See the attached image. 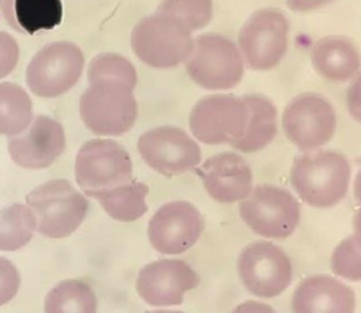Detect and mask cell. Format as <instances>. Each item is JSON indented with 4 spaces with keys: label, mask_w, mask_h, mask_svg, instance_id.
Segmentation results:
<instances>
[{
    "label": "cell",
    "mask_w": 361,
    "mask_h": 313,
    "mask_svg": "<svg viewBox=\"0 0 361 313\" xmlns=\"http://www.w3.org/2000/svg\"><path fill=\"white\" fill-rule=\"evenodd\" d=\"M185 68L191 80L207 90L233 88L244 74L243 59L235 42L219 34L193 40Z\"/></svg>",
    "instance_id": "cell-5"
},
{
    "label": "cell",
    "mask_w": 361,
    "mask_h": 313,
    "mask_svg": "<svg viewBox=\"0 0 361 313\" xmlns=\"http://www.w3.org/2000/svg\"><path fill=\"white\" fill-rule=\"evenodd\" d=\"M336 113L324 97L302 94L286 106L282 117L288 140L304 152L317 150L330 142L336 130Z\"/></svg>",
    "instance_id": "cell-10"
},
{
    "label": "cell",
    "mask_w": 361,
    "mask_h": 313,
    "mask_svg": "<svg viewBox=\"0 0 361 313\" xmlns=\"http://www.w3.org/2000/svg\"><path fill=\"white\" fill-rule=\"evenodd\" d=\"M238 271L247 290L263 298L279 296L293 278L292 264L286 252L265 241L250 244L242 250Z\"/></svg>",
    "instance_id": "cell-12"
},
{
    "label": "cell",
    "mask_w": 361,
    "mask_h": 313,
    "mask_svg": "<svg viewBox=\"0 0 361 313\" xmlns=\"http://www.w3.org/2000/svg\"><path fill=\"white\" fill-rule=\"evenodd\" d=\"M134 89L121 80L92 82L80 97L84 124L99 136H122L130 130L138 115Z\"/></svg>",
    "instance_id": "cell-2"
},
{
    "label": "cell",
    "mask_w": 361,
    "mask_h": 313,
    "mask_svg": "<svg viewBox=\"0 0 361 313\" xmlns=\"http://www.w3.org/2000/svg\"><path fill=\"white\" fill-rule=\"evenodd\" d=\"M36 230L33 211L13 204L0 209V250L16 252L30 243Z\"/></svg>",
    "instance_id": "cell-23"
},
{
    "label": "cell",
    "mask_w": 361,
    "mask_h": 313,
    "mask_svg": "<svg viewBox=\"0 0 361 313\" xmlns=\"http://www.w3.org/2000/svg\"><path fill=\"white\" fill-rule=\"evenodd\" d=\"M242 99L249 109V121L242 138L230 145L240 152H257L277 135V109L271 101L259 94H247Z\"/></svg>",
    "instance_id": "cell-20"
},
{
    "label": "cell",
    "mask_w": 361,
    "mask_h": 313,
    "mask_svg": "<svg viewBox=\"0 0 361 313\" xmlns=\"http://www.w3.org/2000/svg\"><path fill=\"white\" fill-rule=\"evenodd\" d=\"M203 231V218L189 202L165 204L149 223V240L153 247L166 255H179L192 247Z\"/></svg>",
    "instance_id": "cell-14"
},
{
    "label": "cell",
    "mask_w": 361,
    "mask_h": 313,
    "mask_svg": "<svg viewBox=\"0 0 361 313\" xmlns=\"http://www.w3.org/2000/svg\"><path fill=\"white\" fill-rule=\"evenodd\" d=\"M195 171L207 193L219 203H235L251 193L253 173L247 161L235 153L214 155Z\"/></svg>",
    "instance_id": "cell-17"
},
{
    "label": "cell",
    "mask_w": 361,
    "mask_h": 313,
    "mask_svg": "<svg viewBox=\"0 0 361 313\" xmlns=\"http://www.w3.org/2000/svg\"><path fill=\"white\" fill-rule=\"evenodd\" d=\"M84 66V54L75 44L51 42L42 48L28 64L26 84L40 98H56L75 86Z\"/></svg>",
    "instance_id": "cell-7"
},
{
    "label": "cell",
    "mask_w": 361,
    "mask_h": 313,
    "mask_svg": "<svg viewBox=\"0 0 361 313\" xmlns=\"http://www.w3.org/2000/svg\"><path fill=\"white\" fill-rule=\"evenodd\" d=\"M113 80L126 82L135 88L138 82L136 68L124 56L116 54H102L92 59L88 68V82Z\"/></svg>",
    "instance_id": "cell-26"
},
{
    "label": "cell",
    "mask_w": 361,
    "mask_h": 313,
    "mask_svg": "<svg viewBox=\"0 0 361 313\" xmlns=\"http://www.w3.org/2000/svg\"><path fill=\"white\" fill-rule=\"evenodd\" d=\"M199 283L197 272L183 260L163 259L143 266L136 288L150 306H179L185 293L197 288Z\"/></svg>",
    "instance_id": "cell-16"
},
{
    "label": "cell",
    "mask_w": 361,
    "mask_h": 313,
    "mask_svg": "<svg viewBox=\"0 0 361 313\" xmlns=\"http://www.w3.org/2000/svg\"><path fill=\"white\" fill-rule=\"evenodd\" d=\"M33 121V102L22 87L0 82V135L17 136Z\"/></svg>",
    "instance_id": "cell-22"
},
{
    "label": "cell",
    "mask_w": 361,
    "mask_h": 313,
    "mask_svg": "<svg viewBox=\"0 0 361 313\" xmlns=\"http://www.w3.org/2000/svg\"><path fill=\"white\" fill-rule=\"evenodd\" d=\"M237 311H256V312H266V311H274L270 307L262 305L261 302H250L247 304L241 305L239 308H237Z\"/></svg>",
    "instance_id": "cell-31"
},
{
    "label": "cell",
    "mask_w": 361,
    "mask_h": 313,
    "mask_svg": "<svg viewBox=\"0 0 361 313\" xmlns=\"http://www.w3.org/2000/svg\"><path fill=\"white\" fill-rule=\"evenodd\" d=\"M130 44L135 54L147 66L175 68L190 56L192 32L177 18L155 12L136 24Z\"/></svg>",
    "instance_id": "cell-3"
},
{
    "label": "cell",
    "mask_w": 361,
    "mask_h": 313,
    "mask_svg": "<svg viewBox=\"0 0 361 313\" xmlns=\"http://www.w3.org/2000/svg\"><path fill=\"white\" fill-rule=\"evenodd\" d=\"M157 12L180 20L191 32L205 27L213 18L212 0H163Z\"/></svg>",
    "instance_id": "cell-25"
},
{
    "label": "cell",
    "mask_w": 361,
    "mask_h": 313,
    "mask_svg": "<svg viewBox=\"0 0 361 313\" xmlns=\"http://www.w3.org/2000/svg\"><path fill=\"white\" fill-rule=\"evenodd\" d=\"M33 211L36 230L49 238L73 234L87 215L88 202L66 179H54L38 185L26 197Z\"/></svg>",
    "instance_id": "cell-4"
},
{
    "label": "cell",
    "mask_w": 361,
    "mask_h": 313,
    "mask_svg": "<svg viewBox=\"0 0 361 313\" xmlns=\"http://www.w3.org/2000/svg\"><path fill=\"white\" fill-rule=\"evenodd\" d=\"M350 173V163L340 153L310 151L296 157L291 183L298 197L308 205L331 208L348 193Z\"/></svg>",
    "instance_id": "cell-1"
},
{
    "label": "cell",
    "mask_w": 361,
    "mask_h": 313,
    "mask_svg": "<svg viewBox=\"0 0 361 313\" xmlns=\"http://www.w3.org/2000/svg\"><path fill=\"white\" fill-rule=\"evenodd\" d=\"M332 270L346 280L360 281V238L358 234L346 238L334 250Z\"/></svg>",
    "instance_id": "cell-27"
},
{
    "label": "cell",
    "mask_w": 361,
    "mask_h": 313,
    "mask_svg": "<svg viewBox=\"0 0 361 313\" xmlns=\"http://www.w3.org/2000/svg\"><path fill=\"white\" fill-rule=\"evenodd\" d=\"M149 187L143 183L133 180L108 191L101 192L94 199L104 207L113 219L122 222L135 221L148 211L146 203Z\"/></svg>",
    "instance_id": "cell-21"
},
{
    "label": "cell",
    "mask_w": 361,
    "mask_h": 313,
    "mask_svg": "<svg viewBox=\"0 0 361 313\" xmlns=\"http://www.w3.org/2000/svg\"><path fill=\"white\" fill-rule=\"evenodd\" d=\"M20 58L17 40L7 32H0V78H6L16 68Z\"/></svg>",
    "instance_id": "cell-29"
},
{
    "label": "cell",
    "mask_w": 361,
    "mask_h": 313,
    "mask_svg": "<svg viewBox=\"0 0 361 313\" xmlns=\"http://www.w3.org/2000/svg\"><path fill=\"white\" fill-rule=\"evenodd\" d=\"M138 150L151 168L167 177L192 171L202 159L199 145L185 130L174 126L146 131L139 138Z\"/></svg>",
    "instance_id": "cell-13"
},
{
    "label": "cell",
    "mask_w": 361,
    "mask_h": 313,
    "mask_svg": "<svg viewBox=\"0 0 361 313\" xmlns=\"http://www.w3.org/2000/svg\"><path fill=\"white\" fill-rule=\"evenodd\" d=\"M96 310V295L82 281L59 283L48 293L45 300L46 312H94Z\"/></svg>",
    "instance_id": "cell-24"
},
{
    "label": "cell",
    "mask_w": 361,
    "mask_h": 313,
    "mask_svg": "<svg viewBox=\"0 0 361 313\" xmlns=\"http://www.w3.org/2000/svg\"><path fill=\"white\" fill-rule=\"evenodd\" d=\"M247 121L249 109L243 99L213 94L195 104L190 114V129L193 136L205 145H231L242 138Z\"/></svg>",
    "instance_id": "cell-11"
},
{
    "label": "cell",
    "mask_w": 361,
    "mask_h": 313,
    "mask_svg": "<svg viewBox=\"0 0 361 313\" xmlns=\"http://www.w3.org/2000/svg\"><path fill=\"white\" fill-rule=\"evenodd\" d=\"M240 216L250 229L264 238H286L300 223V208L290 192L262 185L241 202Z\"/></svg>",
    "instance_id": "cell-8"
},
{
    "label": "cell",
    "mask_w": 361,
    "mask_h": 313,
    "mask_svg": "<svg viewBox=\"0 0 361 313\" xmlns=\"http://www.w3.org/2000/svg\"><path fill=\"white\" fill-rule=\"evenodd\" d=\"M66 145L62 125L45 115H38L25 130L8 139L12 161L32 171L51 166L63 153Z\"/></svg>",
    "instance_id": "cell-15"
},
{
    "label": "cell",
    "mask_w": 361,
    "mask_h": 313,
    "mask_svg": "<svg viewBox=\"0 0 361 313\" xmlns=\"http://www.w3.org/2000/svg\"><path fill=\"white\" fill-rule=\"evenodd\" d=\"M288 21L274 8L254 12L239 33V44L247 66L268 70L280 63L288 49Z\"/></svg>",
    "instance_id": "cell-9"
},
{
    "label": "cell",
    "mask_w": 361,
    "mask_h": 313,
    "mask_svg": "<svg viewBox=\"0 0 361 313\" xmlns=\"http://www.w3.org/2000/svg\"><path fill=\"white\" fill-rule=\"evenodd\" d=\"M314 70L331 82H348L360 66L358 50L348 38L328 36L314 44L312 50Z\"/></svg>",
    "instance_id": "cell-19"
},
{
    "label": "cell",
    "mask_w": 361,
    "mask_h": 313,
    "mask_svg": "<svg viewBox=\"0 0 361 313\" xmlns=\"http://www.w3.org/2000/svg\"><path fill=\"white\" fill-rule=\"evenodd\" d=\"M75 178L85 195L94 197L101 192L134 180L132 159L115 141H88L76 156Z\"/></svg>",
    "instance_id": "cell-6"
},
{
    "label": "cell",
    "mask_w": 361,
    "mask_h": 313,
    "mask_svg": "<svg viewBox=\"0 0 361 313\" xmlns=\"http://www.w3.org/2000/svg\"><path fill=\"white\" fill-rule=\"evenodd\" d=\"M331 0H286V5L292 11L306 12L317 9Z\"/></svg>",
    "instance_id": "cell-30"
},
{
    "label": "cell",
    "mask_w": 361,
    "mask_h": 313,
    "mask_svg": "<svg viewBox=\"0 0 361 313\" xmlns=\"http://www.w3.org/2000/svg\"><path fill=\"white\" fill-rule=\"evenodd\" d=\"M356 297L346 284L330 276H314L300 283L294 293V312H354Z\"/></svg>",
    "instance_id": "cell-18"
},
{
    "label": "cell",
    "mask_w": 361,
    "mask_h": 313,
    "mask_svg": "<svg viewBox=\"0 0 361 313\" xmlns=\"http://www.w3.org/2000/svg\"><path fill=\"white\" fill-rule=\"evenodd\" d=\"M20 284L21 278L16 266L7 258L0 257V306L13 300Z\"/></svg>",
    "instance_id": "cell-28"
}]
</instances>
